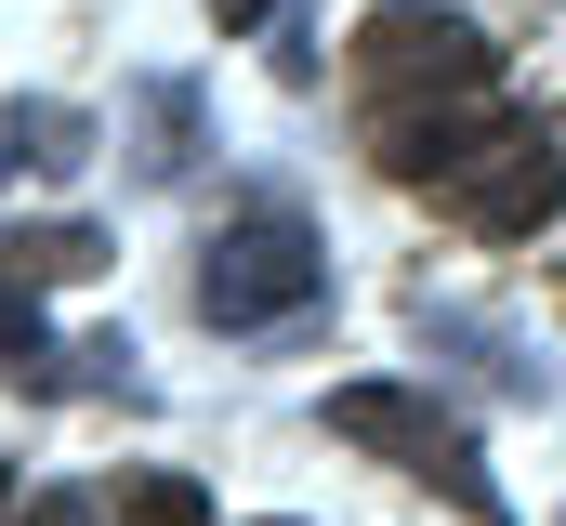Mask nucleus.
Returning <instances> with one entry per match:
<instances>
[{
	"mask_svg": "<svg viewBox=\"0 0 566 526\" xmlns=\"http://www.w3.org/2000/svg\"><path fill=\"white\" fill-rule=\"evenodd\" d=\"M119 526H211V501L185 474H119Z\"/></svg>",
	"mask_w": 566,
	"mask_h": 526,
	"instance_id": "1a4fd4ad",
	"label": "nucleus"
},
{
	"mask_svg": "<svg viewBox=\"0 0 566 526\" xmlns=\"http://www.w3.org/2000/svg\"><path fill=\"white\" fill-rule=\"evenodd\" d=\"M211 27L238 40V27H277V0H211Z\"/></svg>",
	"mask_w": 566,
	"mask_h": 526,
	"instance_id": "9d476101",
	"label": "nucleus"
},
{
	"mask_svg": "<svg viewBox=\"0 0 566 526\" xmlns=\"http://www.w3.org/2000/svg\"><path fill=\"white\" fill-rule=\"evenodd\" d=\"M369 158L396 171V185H422L448 224H474V238H541L566 211V145L527 106H434L409 132H369Z\"/></svg>",
	"mask_w": 566,
	"mask_h": 526,
	"instance_id": "f257e3e1",
	"label": "nucleus"
},
{
	"mask_svg": "<svg viewBox=\"0 0 566 526\" xmlns=\"http://www.w3.org/2000/svg\"><path fill=\"white\" fill-rule=\"evenodd\" d=\"M0 382H27V394H66V382H93V394H145V369H133V343L106 329V343H53L40 329V290H0Z\"/></svg>",
	"mask_w": 566,
	"mask_h": 526,
	"instance_id": "39448f33",
	"label": "nucleus"
},
{
	"mask_svg": "<svg viewBox=\"0 0 566 526\" xmlns=\"http://www.w3.org/2000/svg\"><path fill=\"white\" fill-rule=\"evenodd\" d=\"M27 526H80V501H40V514H27Z\"/></svg>",
	"mask_w": 566,
	"mask_h": 526,
	"instance_id": "9b49d317",
	"label": "nucleus"
},
{
	"mask_svg": "<svg viewBox=\"0 0 566 526\" xmlns=\"http://www.w3.org/2000/svg\"><path fill=\"white\" fill-rule=\"evenodd\" d=\"M106 238L93 224H0V290H66V276H93Z\"/></svg>",
	"mask_w": 566,
	"mask_h": 526,
	"instance_id": "423d86ee",
	"label": "nucleus"
},
{
	"mask_svg": "<svg viewBox=\"0 0 566 526\" xmlns=\"http://www.w3.org/2000/svg\"><path fill=\"white\" fill-rule=\"evenodd\" d=\"M185 158H198V93H185V80H145V145H133V171H145V185H171Z\"/></svg>",
	"mask_w": 566,
	"mask_h": 526,
	"instance_id": "0eeeda50",
	"label": "nucleus"
},
{
	"mask_svg": "<svg viewBox=\"0 0 566 526\" xmlns=\"http://www.w3.org/2000/svg\"><path fill=\"white\" fill-rule=\"evenodd\" d=\"M0 145H13V171H80V158H93V119H80V106H13Z\"/></svg>",
	"mask_w": 566,
	"mask_h": 526,
	"instance_id": "6e6552de",
	"label": "nucleus"
},
{
	"mask_svg": "<svg viewBox=\"0 0 566 526\" xmlns=\"http://www.w3.org/2000/svg\"><path fill=\"white\" fill-rule=\"evenodd\" d=\"M343 93H356L369 132H409V119H434V106H488V93H501V40H488L474 13H448V0H396V13L356 27Z\"/></svg>",
	"mask_w": 566,
	"mask_h": 526,
	"instance_id": "f03ea898",
	"label": "nucleus"
},
{
	"mask_svg": "<svg viewBox=\"0 0 566 526\" xmlns=\"http://www.w3.org/2000/svg\"><path fill=\"white\" fill-rule=\"evenodd\" d=\"M329 434L369 448V461H396V474H422L434 501H461L474 526H514V501H501L488 461H474V434H461L434 394H409V382H343V394H329Z\"/></svg>",
	"mask_w": 566,
	"mask_h": 526,
	"instance_id": "20e7f679",
	"label": "nucleus"
},
{
	"mask_svg": "<svg viewBox=\"0 0 566 526\" xmlns=\"http://www.w3.org/2000/svg\"><path fill=\"white\" fill-rule=\"evenodd\" d=\"M329 303V251H316V224L303 211H238V224H211V251H198V329H224V343H251V329H290V316H316Z\"/></svg>",
	"mask_w": 566,
	"mask_h": 526,
	"instance_id": "7ed1b4c3",
	"label": "nucleus"
}]
</instances>
